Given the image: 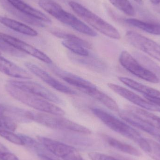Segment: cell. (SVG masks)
I'll return each instance as SVG.
<instances>
[{"label": "cell", "mask_w": 160, "mask_h": 160, "mask_svg": "<svg viewBox=\"0 0 160 160\" xmlns=\"http://www.w3.org/2000/svg\"><path fill=\"white\" fill-rule=\"evenodd\" d=\"M0 136L12 143L18 145L23 146L22 141L19 135L15 134L11 131L0 129Z\"/></svg>", "instance_id": "29"}, {"label": "cell", "mask_w": 160, "mask_h": 160, "mask_svg": "<svg viewBox=\"0 0 160 160\" xmlns=\"http://www.w3.org/2000/svg\"><path fill=\"white\" fill-rule=\"evenodd\" d=\"M69 5L79 17L100 32L113 39H120V33L114 26L81 4L71 1Z\"/></svg>", "instance_id": "4"}, {"label": "cell", "mask_w": 160, "mask_h": 160, "mask_svg": "<svg viewBox=\"0 0 160 160\" xmlns=\"http://www.w3.org/2000/svg\"><path fill=\"white\" fill-rule=\"evenodd\" d=\"M19 136L20 137L22 141L23 146L30 148H34L36 150L39 151V144L32 138L27 135L24 134H18Z\"/></svg>", "instance_id": "31"}, {"label": "cell", "mask_w": 160, "mask_h": 160, "mask_svg": "<svg viewBox=\"0 0 160 160\" xmlns=\"http://www.w3.org/2000/svg\"><path fill=\"white\" fill-rule=\"evenodd\" d=\"M119 116L133 127L154 136L157 139L160 138V130L146 123L128 110L118 111Z\"/></svg>", "instance_id": "13"}, {"label": "cell", "mask_w": 160, "mask_h": 160, "mask_svg": "<svg viewBox=\"0 0 160 160\" xmlns=\"http://www.w3.org/2000/svg\"><path fill=\"white\" fill-rule=\"evenodd\" d=\"M62 44L73 53L79 56L82 57H88L89 56V52L87 48L78 43L69 40H64L62 42Z\"/></svg>", "instance_id": "26"}, {"label": "cell", "mask_w": 160, "mask_h": 160, "mask_svg": "<svg viewBox=\"0 0 160 160\" xmlns=\"http://www.w3.org/2000/svg\"><path fill=\"white\" fill-rule=\"evenodd\" d=\"M119 61L126 70L136 77L153 83L160 82L159 79L155 75L148 70L128 52H122L119 56Z\"/></svg>", "instance_id": "6"}, {"label": "cell", "mask_w": 160, "mask_h": 160, "mask_svg": "<svg viewBox=\"0 0 160 160\" xmlns=\"http://www.w3.org/2000/svg\"><path fill=\"white\" fill-rule=\"evenodd\" d=\"M88 157L92 160H119L108 155L98 152L89 153Z\"/></svg>", "instance_id": "34"}, {"label": "cell", "mask_w": 160, "mask_h": 160, "mask_svg": "<svg viewBox=\"0 0 160 160\" xmlns=\"http://www.w3.org/2000/svg\"><path fill=\"white\" fill-rule=\"evenodd\" d=\"M135 55L136 60L160 80V66L142 53L135 52Z\"/></svg>", "instance_id": "24"}, {"label": "cell", "mask_w": 160, "mask_h": 160, "mask_svg": "<svg viewBox=\"0 0 160 160\" xmlns=\"http://www.w3.org/2000/svg\"><path fill=\"white\" fill-rule=\"evenodd\" d=\"M151 147L148 154L155 160H160V144L158 143L147 139Z\"/></svg>", "instance_id": "32"}, {"label": "cell", "mask_w": 160, "mask_h": 160, "mask_svg": "<svg viewBox=\"0 0 160 160\" xmlns=\"http://www.w3.org/2000/svg\"><path fill=\"white\" fill-rule=\"evenodd\" d=\"M0 160H19L18 157L10 152L4 145L0 142Z\"/></svg>", "instance_id": "33"}, {"label": "cell", "mask_w": 160, "mask_h": 160, "mask_svg": "<svg viewBox=\"0 0 160 160\" xmlns=\"http://www.w3.org/2000/svg\"><path fill=\"white\" fill-rule=\"evenodd\" d=\"M8 83L19 89L45 99L57 104H63V102L55 94L35 82L32 81H9Z\"/></svg>", "instance_id": "8"}, {"label": "cell", "mask_w": 160, "mask_h": 160, "mask_svg": "<svg viewBox=\"0 0 160 160\" xmlns=\"http://www.w3.org/2000/svg\"><path fill=\"white\" fill-rule=\"evenodd\" d=\"M33 121L51 128L66 130L83 134L91 133L90 130L60 116L46 113L33 112Z\"/></svg>", "instance_id": "5"}, {"label": "cell", "mask_w": 160, "mask_h": 160, "mask_svg": "<svg viewBox=\"0 0 160 160\" xmlns=\"http://www.w3.org/2000/svg\"><path fill=\"white\" fill-rule=\"evenodd\" d=\"M145 97L148 100V101H150V102H152V103H155V104L158 105L159 107H160V100L154 99L151 98H149L147 97Z\"/></svg>", "instance_id": "35"}, {"label": "cell", "mask_w": 160, "mask_h": 160, "mask_svg": "<svg viewBox=\"0 0 160 160\" xmlns=\"http://www.w3.org/2000/svg\"><path fill=\"white\" fill-rule=\"evenodd\" d=\"M0 72L17 78L30 79L31 75L24 69L0 56Z\"/></svg>", "instance_id": "15"}, {"label": "cell", "mask_w": 160, "mask_h": 160, "mask_svg": "<svg viewBox=\"0 0 160 160\" xmlns=\"http://www.w3.org/2000/svg\"><path fill=\"white\" fill-rule=\"evenodd\" d=\"M10 4L18 10H20L24 14L34 17L44 22L50 23L51 20L44 13L39 10L33 8L21 0H6Z\"/></svg>", "instance_id": "19"}, {"label": "cell", "mask_w": 160, "mask_h": 160, "mask_svg": "<svg viewBox=\"0 0 160 160\" xmlns=\"http://www.w3.org/2000/svg\"><path fill=\"white\" fill-rule=\"evenodd\" d=\"M40 143L58 158L63 160H83L76 148L71 146L47 137L38 136Z\"/></svg>", "instance_id": "7"}, {"label": "cell", "mask_w": 160, "mask_h": 160, "mask_svg": "<svg viewBox=\"0 0 160 160\" xmlns=\"http://www.w3.org/2000/svg\"><path fill=\"white\" fill-rule=\"evenodd\" d=\"M116 8L130 16H134L135 10L128 0H109Z\"/></svg>", "instance_id": "27"}, {"label": "cell", "mask_w": 160, "mask_h": 160, "mask_svg": "<svg viewBox=\"0 0 160 160\" xmlns=\"http://www.w3.org/2000/svg\"><path fill=\"white\" fill-rule=\"evenodd\" d=\"M5 88L10 96L29 107L54 115L63 116L65 114L62 109L41 97L25 92L8 83Z\"/></svg>", "instance_id": "3"}, {"label": "cell", "mask_w": 160, "mask_h": 160, "mask_svg": "<svg viewBox=\"0 0 160 160\" xmlns=\"http://www.w3.org/2000/svg\"><path fill=\"white\" fill-rule=\"evenodd\" d=\"M118 79L127 86L144 94L145 97L160 100V91L128 78L119 77Z\"/></svg>", "instance_id": "16"}, {"label": "cell", "mask_w": 160, "mask_h": 160, "mask_svg": "<svg viewBox=\"0 0 160 160\" xmlns=\"http://www.w3.org/2000/svg\"><path fill=\"white\" fill-rule=\"evenodd\" d=\"M0 50L9 55L19 58H22L25 56V53L12 47L7 42L0 37Z\"/></svg>", "instance_id": "28"}, {"label": "cell", "mask_w": 160, "mask_h": 160, "mask_svg": "<svg viewBox=\"0 0 160 160\" xmlns=\"http://www.w3.org/2000/svg\"><path fill=\"white\" fill-rule=\"evenodd\" d=\"M82 92L95 99L105 105L108 109L115 112L119 111V107L116 102L111 97L99 90L96 86L84 89Z\"/></svg>", "instance_id": "17"}, {"label": "cell", "mask_w": 160, "mask_h": 160, "mask_svg": "<svg viewBox=\"0 0 160 160\" xmlns=\"http://www.w3.org/2000/svg\"><path fill=\"white\" fill-rule=\"evenodd\" d=\"M0 22L6 27L25 35L35 37L38 34L37 31L31 27L12 19L0 16Z\"/></svg>", "instance_id": "21"}, {"label": "cell", "mask_w": 160, "mask_h": 160, "mask_svg": "<svg viewBox=\"0 0 160 160\" xmlns=\"http://www.w3.org/2000/svg\"><path fill=\"white\" fill-rule=\"evenodd\" d=\"M136 2L138 3V4H142L143 3L142 0H134Z\"/></svg>", "instance_id": "38"}, {"label": "cell", "mask_w": 160, "mask_h": 160, "mask_svg": "<svg viewBox=\"0 0 160 160\" xmlns=\"http://www.w3.org/2000/svg\"><path fill=\"white\" fill-rule=\"evenodd\" d=\"M38 4L42 9L56 19L76 31L89 36H97L96 32L75 16L65 10L53 0H39Z\"/></svg>", "instance_id": "2"}, {"label": "cell", "mask_w": 160, "mask_h": 160, "mask_svg": "<svg viewBox=\"0 0 160 160\" xmlns=\"http://www.w3.org/2000/svg\"><path fill=\"white\" fill-rule=\"evenodd\" d=\"M104 138L109 145L117 150L135 157H140L141 156V153L136 148L130 145L122 142L107 135H104Z\"/></svg>", "instance_id": "23"}, {"label": "cell", "mask_w": 160, "mask_h": 160, "mask_svg": "<svg viewBox=\"0 0 160 160\" xmlns=\"http://www.w3.org/2000/svg\"><path fill=\"white\" fill-rule=\"evenodd\" d=\"M125 22L128 25L141 29L148 33L160 35V22L146 21L134 18L127 19Z\"/></svg>", "instance_id": "20"}, {"label": "cell", "mask_w": 160, "mask_h": 160, "mask_svg": "<svg viewBox=\"0 0 160 160\" xmlns=\"http://www.w3.org/2000/svg\"><path fill=\"white\" fill-rule=\"evenodd\" d=\"M38 156L42 160H54L43 154H39L38 155Z\"/></svg>", "instance_id": "36"}, {"label": "cell", "mask_w": 160, "mask_h": 160, "mask_svg": "<svg viewBox=\"0 0 160 160\" xmlns=\"http://www.w3.org/2000/svg\"><path fill=\"white\" fill-rule=\"evenodd\" d=\"M0 2L2 6L6 10H7V11L20 20L31 25L38 26V27H42L45 26L43 21L32 16L24 14L23 12L10 4L6 0H0Z\"/></svg>", "instance_id": "18"}, {"label": "cell", "mask_w": 160, "mask_h": 160, "mask_svg": "<svg viewBox=\"0 0 160 160\" xmlns=\"http://www.w3.org/2000/svg\"><path fill=\"white\" fill-rule=\"evenodd\" d=\"M0 37L18 50L30 54L46 63L50 65L52 64V61L47 54L30 44L2 33H0Z\"/></svg>", "instance_id": "10"}, {"label": "cell", "mask_w": 160, "mask_h": 160, "mask_svg": "<svg viewBox=\"0 0 160 160\" xmlns=\"http://www.w3.org/2000/svg\"><path fill=\"white\" fill-rule=\"evenodd\" d=\"M126 36L133 47L160 62V46L158 43L133 31L127 32Z\"/></svg>", "instance_id": "9"}, {"label": "cell", "mask_w": 160, "mask_h": 160, "mask_svg": "<svg viewBox=\"0 0 160 160\" xmlns=\"http://www.w3.org/2000/svg\"><path fill=\"white\" fill-rule=\"evenodd\" d=\"M154 4H159L160 3V0H149Z\"/></svg>", "instance_id": "37"}, {"label": "cell", "mask_w": 160, "mask_h": 160, "mask_svg": "<svg viewBox=\"0 0 160 160\" xmlns=\"http://www.w3.org/2000/svg\"><path fill=\"white\" fill-rule=\"evenodd\" d=\"M92 112L111 129L133 141L145 152L148 153L151 147L147 139L136 130L108 112L97 108L91 109Z\"/></svg>", "instance_id": "1"}, {"label": "cell", "mask_w": 160, "mask_h": 160, "mask_svg": "<svg viewBox=\"0 0 160 160\" xmlns=\"http://www.w3.org/2000/svg\"><path fill=\"white\" fill-rule=\"evenodd\" d=\"M51 33L57 38H62L64 40H69L72 42H76L86 48L90 49L92 48V45L89 42L83 40L75 35L57 31H52Z\"/></svg>", "instance_id": "25"}, {"label": "cell", "mask_w": 160, "mask_h": 160, "mask_svg": "<svg viewBox=\"0 0 160 160\" xmlns=\"http://www.w3.org/2000/svg\"><path fill=\"white\" fill-rule=\"evenodd\" d=\"M17 128V124L11 118L0 114V129L14 131Z\"/></svg>", "instance_id": "30"}, {"label": "cell", "mask_w": 160, "mask_h": 160, "mask_svg": "<svg viewBox=\"0 0 160 160\" xmlns=\"http://www.w3.org/2000/svg\"><path fill=\"white\" fill-rule=\"evenodd\" d=\"M128 110L146 123L160 130V118L159 117L148 112L146 110L135 106H129Z\"/></svg>", "instance_id": "22"}, {"label": "cell", "mask_w": 160, "mask_h": 160, "mask_svg": "<svg viewBox=\"0 0 160 160\" xmlns=\"http://www.w3.org/2000/svg\"><path fill=\"white\" fill-rule=\"evenodd\" d=\"M108 86L114 92L137 106H140L145 110L160 112V107L158 105L150 101H147L134 92L127 88L113 83H108Z\"/></svg>", "instance_id": "12"}, {"label": "cell", "mask_w": 160, "mask_h": 160, "mask_svg": "<svg viewBox=\"0 0 160 160\" xmlns=\"http://www.w3.org/2000/svg\"><path fill=\"white\" fill-rule=\"evenodd\" d=\"M25 66L34 75L56 90L68 95H74L78 94L76 91L62 83L36 65L27 62L25 63Z\"/></svg>", "instance_id": "11"}, {"label": "cell", "mask_w": 160, "mask_h": 160, "mask_svg": "<svg viewBox=\"0 0 160 160\" xmlns=\"http://www.w3.org/2000/svg\"><path fill=\"white\" fill-rule=\"evenodd\" d=\"M51 68L55 75L69 84L77 88L81 91L96 86L95 85L88 80L84 79L75 74L67 72L57 66H53Z\"/></svg>", "instance_id": "14"}, {"label": "cell", "mask_w": 160, "mask_h": 160, "mask_svg": "<svg viewBox=\"0 0 160 160\" xmlns=\"http://www.w3.org/2000/svg\"><path fill=\"white\" fill-rule=\"evenodd\" d=\"M158 141H159V142H160V138H159V139H158Z\"/></svg>", "instance_id": "39"}]
</instances>
